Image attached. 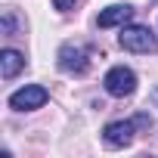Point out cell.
Here are the masks:
<instances>
[{"label":"cell","instance_id":"cell-1","mask_svg":"<svg viewBox=\"0 0 158 158\" xmlns=\"http://www.w3.org/2000/svg\"><path fill=\"white\" fill-rule=\"evenodd\" d=\"M118 44L127 53H155L158 50V37L149 25H121Z\"/></svg>","mask_w":158,"mask_h":158},{"label":"cell","instance_id":"cell-2","mask_svg":"<svg viewBox=\"0 0 158 158\" xmlns=\"http://www.w3.org/2000/svg\"><path fill=\"white\" fill-rule=\"evenodd\" d=\"M102 84H106V93H109V96L124 99V96H130V93L136 90V74H133V68H127V65H115V68L106 71Z\"/></svg>","mask_w":158,"mask_h":158},{"label":"cell","instance_id":"cell-3","mask_svg":"<svg viewBox=\"0 0 158 158\" xmlns=\"http://www.w3.org/2000/svg\"><path fill=\"white\" fill-rule=\"evenodd\" d=\"M47 99H50L47 87L28 84V87H22V90H16V93L10 96V109H16V112H34V109H40Z\"/></svg>","mask_w":158,"mask_h":158},{"label":"cell","instance_id":"cell-4","mask_svg":"<svg viewBox=\"0 0 158 158\" xmlns=\"http://www.w3.org/2000/svg\"><path fill=\"white\" fill-rule=\"evenodd\" d=\"M56 59H59V68L68 71V74H84L90 68V59H87L84 47H77V44H62Z\"/></svg>","mask_w":158,"mask_h":158},{"label":"cell","instance_id":"cell-5","mask_svg":"<svg viewBox=\"0 0 158 158\" xmlns=\"http://www.w3.org/2000/svg\"><path fill=\"white\" fill-rule=\"evenodd\" d=\"M133 133H136V124H133V121H112V124H106L102 139H106V146H112V149H124V146L133 143Z\"/></svg>","mask_w":158,"mask_h":158},{"label":"cell","instance_id":"cell-6","mask_svg":"<svg viewBox=\"0 0 158 158\" xmlns=\"http://www.w3.org/2000/svg\"><path fill=\"white\" fill-rule=\"evenodd\" d=\"M133 6L130 3H115V6H109V10H102L99 13V19H96V25L99 28H115V25H127L130 19H133Z\"/></svg>","mask_w":158,"mask_h":158},{"label":"cell","instance_id":"cell-7","mask_svg":"<svg viewBox=\"0 0 158 158\" xmlns=\"http://www.w3.org/2000/svg\"><path fill=\"white\" fill-rule=\"evenodd\" d=\"M22 68H25V56L19 50H13V47L0 50V74H3V81H13Z\"/></svg>","mask_w":158,"mask_h":158},{"label":"cell","instance_id":"cell-8","mask_svg":"<svg viewBox=\"0 0 158 158\" xmlns=\"http://www.w3.org/2000/svg\"><path fill=\"white\" fill-rule=\"evenodd\" d=\"M3 34H16V13L13 10L3 13Z\"/></svg>","mask_w":158,"mask_h":158},{"label":"cell","instance_id":"cell-9","mask_svg":"<svg viewBox=\"0 0 158 158\" xmlns=\"http://www.w3.org/2000/svg\"><path fill=\"white\" fill-rule=\"evenodd\" d=\"M74 3H77V0H53V6H56L59 13H65V10H71Z\"/></svg>","mask_w":158,"mask_h":158},{"label":"cell","instance_id":"cell-10","mask_svg":"<svg viewBox=\"0 0 158 158\" xmlns=\"http://www.w3.org/2000/svg\"><path fill=\"white\" fill-rule=\"evenodd\" d=\"M133 124H136V127H149V124H152V118H149V115H136V118H133Z\"/></svg>","mask_w":158,"mask_h":158},{"label":"cell","instance_id":"cell-11","mask_svg":"<svg viewBox=\"0 0 158 158\" xmlns=\"http://www.w3.org/2000/svg\"><path fill=\"white\" fill-rule=\"evenodd\" d=\"M155 99H158V93H155Z\"/></svg>","mask_w":158,"mask_h":158}]
</instances>
